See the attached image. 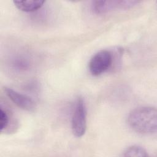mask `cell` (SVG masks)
<instances>
[{
  "label": "cell",
  "instance_id": "cell-8",
  "mask_svg": "<svg viewBox=\"0 0 157 157\" xmlns=\"http://www.w3.org/2000/svg\"><path fill=\"white\" fill-rule=\"evenodd\" d=\"M0 129L1 132L4 131L7 128L9 124V117L5 110L2 107H1L0 112Z\"/></svg>",
  "mask_w": 157,
  "mask_h": 157
},
{
  "label": "cell",
  "instance_id": "cell-7",
  "mask_svg": "<svg viewBox=\"0 0 157 157\" xmlns=\"http://www.w3.org/2000/svg\"><path fill=\"white\" fill-rule=\"evenodd\" d=\"M122 156L125 157H146L148 155L144 147L134 145L126 148L122 153Z\"/></svg>",
  "mask_w": 157,
  "mask_h": 157
},
{
  "label": "cell",
  "instance_id": "cell-1",
  "mask_svg": "<svg viewBox=\"0 0 157 157\" xmlns=\"http://www.w3.org/2000/svg\"><path fill=\"white\" fill-rule=\"evenodd\" d=\"M128 123L138 134L146 136L155 134L157 128L156 108L145 106L132 110L128 117Z\"/></svg>",
  "mask_w": 157,
  "mask_h": 157
},
{
  "label": "cell",
  "instance_id": "cell-4",
  "mask_svg": "<svg viewBox=\"0 0 157 157\" xmlns=\"http://www.w3.org/2000/svg\"><path fill=\"white\" fill-rule=\"evenodd\" d=\"M138 1H95L93 2L92 9L98 14H102L117 9H127L140 3Z\"/></svg>",
  "mask_w": 157,
  "mask_h": 157
},
{
  "label": "cell",
  "instance_id": "cell-2",
  "mask_svg": "<svg viewBox=\"0 0 157 157\" xmlns=\"http://www.w3.org/2000/svg\"><path fill=\"white\" fill-rule=\"evenodd\" d=\"M71 128L73 134L77 137L83 136L86 130V109L84 99L81 96H78L75 102Z\"/></svg>",
  "mask_w": 157,
  "mask_h": 157
},
{
  "label": "cell",
  "instance_id": "cell-5",
  "mask_svg": "<svg viewBox=\"0 0 157 157\" xmlns=\"http://www.w3.org/2000/svg\"><path fill=\"white\" fill-rule=\"evenodd\" d=\"M4 91L7 96L18 107L29 112H33L36 108L35 102L29 96L9 87H4Z\"/></svg>",
  "mask_w": 157,
  "mask_h": 157
},
{
  "label": "cell",
  "instance_id": "cell-6",
  "mask_svg": "<svg viewBox=\"0 0 157 157\" xmlns=\"http://www.w3.org/2000/svg\"><path fill=\"white\" fill-rule=\"evenodd\" d=\"M45 1L29 0V1H13V2L17 8L23 12H31L37 10L45 3Z\"/></svg>",
  "mask_w": 157,
  "mask_h": 157
},
{
  "label": "cell",
  "instance_id": "cell-3",
  "mask_svg": "<svg viewBox=\"0 0 157 157\" xmlns=\"http://www.w3.org/2000/svg\"><path fill=\"white\" fill-rule=\"evenodd\" d=\"M112 62V53L108 50H101L93 56L89 62V71L94 76H98L106 71Z\"/></svg>",
  "mask_w": 157,
  "mask_h": 157
}]
</instances>
